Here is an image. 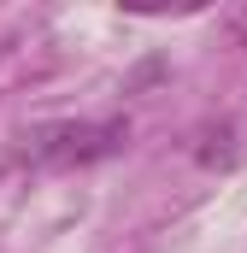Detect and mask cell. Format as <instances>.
Masks as SVG:
<instances>
[{"label":"cell","instance_id":"cell-1","mask_svg":"<svg viewBox=\"0 0 247 253\" xmlns=\"http://www.w3.org/2000/svg\"><path fill=\"white\" fill-rule=\"evenodd\" d=\"M30 159L36 165H53V171H71V165H94V159H112L129 147V118H82V124H41L24 135Z\"/></svg>","mask_w":247,"mask_h":253}]
</instances>
